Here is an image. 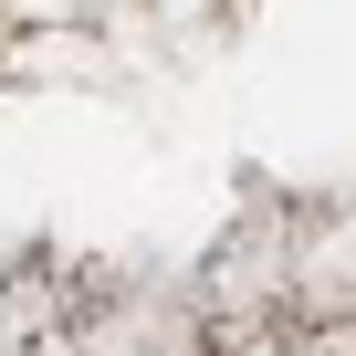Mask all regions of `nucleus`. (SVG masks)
I'll return each mask as SVG.
<instances>
[]
</instances>
